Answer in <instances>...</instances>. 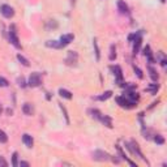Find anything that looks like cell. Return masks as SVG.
<instances>
[{
    "mask_svg": "<svg viewBox=\"0 0 167 167\" xmlns=\"http://www.w3.org/2000/svg\"><path fill=\"white\" fill-rule=\"evenodd\" d=\"M9 41H10V43L15 46L16 48H21L19 37H17V33H16V30H15V27H13V26L9 29Z\"/></svg>",
    "mask_w": 167,
    "mask_h": 167,
    "instance_id": "8992f818",
    "label": "cell"
},
{
    "mask_svg": "<svg viewBox=\"0 0 167 167\" xmlns=\"http://www.w3.org/2000/svg\"><path fill=\"white\" fill-rule=\"evenodd\" d=\"M77 62H79V54L76 51H69L65 58V64L69 67H76Z\"/></svg>",
    "mask_w": 167,
    "mask_h": 167,
    "instance_id": "277c9868",
    "label": "cell"
},
{
    "mask_svg": "<svg viewBox=\"0 0 167 167\" xmlns=\"http://www.w3.org/2000/svg\"><path fill=\"white\" fill-rule=\"evenodd\" d=\"M154 141H155L157 144H159V145L165 144V138H163L161 134H154Z\"/></svg>",
    "mask_w": 167,
    "mask_h": 167,
    "instance_id": "4316f807",
    "label": "cell"
},
{
    "mask_svg": "<svg viewBox=\"0 0 167 167\" xmlns=\"http://www.w3.org/2000/svg\"><path fill=\"white\" fill-rule=\"evenodd\" d=\"M17 84H19V86H21V88H25V86H26V82H25V79H24V77H19V79H17Z\"/></svg>",
    "mask_w": 167,
    "mask_h": 167,
    "instance_id": "f546056e",
    "label": "cell"
},
{
    "mask_svg": "<svg viewBox=\"0 0 167 167\" xmlns=\"http://www.w3.org/2000/svg\"><path fill=\"white\" fill-rule=\"evenodd\" d=\"M22 111H24L25 115H33V114H34L33 105H31V103H25L22 106Z\"/></svg>",
    "mask_w": 167,
    "mask_h": 167,
    "instance_id": "4fadbf2b",
    "label": "cell"
},
{
    "mask_svg": "<svg viewBox=\"0 0 167 167\" xmlns=\"http://www.w3.org/2000/svg\"><path fill=\"white\" fill-rule=\"evenodd\" d=\"M0 12H1V15L5 17V19H10V17L15 16V10H13V8L8 4H3L1 7H0Z\"/></svg>",
    "mask_w": 167,
    "mask_h": 167,
    "instance_id": "52a82bcc",
    "label": "cell"
},
{
    "mask_svg": "<svg viewBox=\"0 0 167 167\" xmlns=\"http://www.w3.org/2000/svg\"><path fill=\"white\" fill-rule=\"evenodd\" d=\"M93 47H94V54H95V59L99 60L101 59V52H99V47H98V42L97 39H93Z\"/></svg>",
    "mask_w": 167,
    "mask_h": 167,
    "instance_id": "e0dca14e",
    "label": "cell"
},
{
    "mask_svg": "<svg viewBox=\"0 0 167 167\" xmlns=\"http://www.w3.org/2000/svg\"><path fill=\"white\" fill-rule=\"evenodd\" d=\"M110 158H111V155H110L108 153L103 151V150H95L93 153V159H94V161L107 162V161H110Z\"/></svg>",
    "mask_w": 167,
    "mask_h": 167,
    "instance_id": "3957f363",
    "label": "cell"
},
{
    "mask_svg": "<svg viewBox=\"0 0 167 167\" xmlns=\"http://www.w3.org/2000/svg\"><path fill=\"white\" fill-rule=\"evenodd\" d=\"M0 166H3V167H7V166H8V162H7L3 157H0Z\"/></svg>",
    "mask_w": 167,
    "mask_h": 167,
    "instance_id": "4dcf8cb0",
    "label": "cell"
},
{
    "mask_svg": "<svg viewBox=\"0 0 167 167\" xmlns=\"http://www.w3.org/2000/svg\"><path fill=\"white\" fill-rule=\"evenodd\" d=\"M1 111H3V107H1V105H0V114H1Z\"/></svg>",
    "mask_w": 167,
    "mask_h": 167,
    "instance_id": "836d02e7",
    "label": "cell"
},
{
    "mask_svg": "<svg viewBox=\"0 0 167 167\" xmlns=\"http://www.w3.org/2000/svg\"><path fill=\"white\" fill-rule=\"evenodd\" d=\"M74 39V35L73 34H64L60 37V45H62V47H65V46H68L71 42H73Z\"/></svg>",
    "mask_w": 167,
    "mask_h": 167,
    "instance_id": "ba28073f",
    "label": "cell"
},
{
    "mask_svg": "<svg viewBox=\"0 0 167 167\" xmlns=\"http://www.w3.org/2000/svg\"><path fill=\"white\" fill-rule=\"evenodd\" d=\"M111 69H112L114 74H115L116 81H118V82H120V81L123 80V71H122V68H120L119 65H114V67H111Z\"/></svg>",
    "mask_w": 167,
    "mask_h": 167,
    "instance_id": "30bf717a",
    "label": "cell"
},
{
    "mask_svg": "<svg viewBox=\"0 0 167 167\" xmlns=\"http://www.w3.org/2000/svg\"><path fill=\"white\" fill-rule=\"evenodd\" d=\"M149 74H150V77H151L153 81H158V73H157V71H155L154 68L149 67Z\"/></svg>",
    "mask_w": 167,
    "mask_h": 167,
    "instance_id": "603a6c76",
    "label": "cell"
},
{
    "mask_svg": "<svg viewBox=\"0 0 167 167\" xmlns=\"http://www.w3.org/2000/svg\"><path fill=\"white\" fill-rule=\"evenodd\" d=\"M22 143L25 144V146L31 148V146H33V144H34V140H33V137H31L30 134L25 133L24 136H22Z\"/></svg>",
    "mask_w": 167,
    "mask_h": 167,
    "instance_id": "8fae6325",
    "label": "cell"
},
{
    "mask_svg": "<svg viewBox=\"0 0 167 167\" xmlns=\"http://www.w3.org/2000/svg\"><path fill=\"white\" fill-rule=\"evenodd\" d=\"M12 166L13 167H17L19 166V153L15 151L12 155Z\"/></svg>",
    "mask_w": 167,
    "mask_h": 167,
    "instance_id": "d4e9b609",
    "label": "cell"
},
{
    "mask_svg": "<svg viewBox=\"0 0 167 167\" xmlns=\"http://www.w3.org/2000/svg\"><path fill=\"white\" fill-rule=\"evenodd\" d=\"M134 38H136V34H131L129 37H128V41H129V42H133Z\"/></svg>",
    "mask_w": 167,
    "mask_h": 167,
    "instance_id": "d6a6232c",
    "label": "cell"
},
{
    "mask_svg": "<svg viewBox=\"0 0 167 167\" xmlns=\"http://www.w3.org/2000/svg\"><path fill=\"white\" fill-rule=\"evenodd\" d=\"M134 45H133V55L138 54L140 51V46H141V42H143V38H141V33L136 34V38H134Z\"/></svg>",
    "mask_w": 167,
    "mask_h": 167,
    "instance_id": "9c48e42d",
    "label": "cell"
},
{
    "mask_svg": "<svg viewBox=\"0 0 167 167\" xmlns=\"http://www.w3.org/2000/svg\"><path fill=\"white\" fill-rule=\"evenodd\" d=\"M59 107H60V110H62V112H63V115H64V118H65V122H67V124H69V116H68V112H67V108L63 106V103H60L59 102Z\"/></svg>",
    "mask_w": 167,
    "mask_h": 167,
    "instance_id": "44dd1931",
    "label": "cell"
},
{
    "mask_svg": "<svg viewBox=\"0 0 167 167\" xmlns=\"http://www.w3.org/2000/svg\"><path fill=\"white\" fill-rule=\"evenodd\" d=\"M133 71H134V73L137 74V77H138V79H144L143 71H141L140 68H138V67H136V65H134V67H133Z\"/></svg>",
    "mask_w": 167,
    "mask_h": 167,
    "instance_id": "83f0119b",
    "label": "cell"
},
{
    "mask_svg": "<svg viewBox=\"0 0 167 167\" xmlns=\"http://www.w3.org/2000/svg\"><path fill=\"white\" fill-rule=\"evenodd\" d=\"M7 141H8V136H7V133L4 131L0 129V144H5Z\"/></svg>",
    "mask_w": 167,
    "mask_h": 167,
    "instance_id": "484cf974",
    "label": "cell"
},
{
    "mask_svg": "<svg viewBox=\"0 0 167 167\" xmlns=\"http://www.w3.org/2000/svg\"><path fill=\"white\" fill-rule=\"evenodd\" d=\"M8 85H9L8 80L4 79V77H1V76H0V88H7Z\"/></svg>",
    "mask_w": 167,
    "mask_h": 167,
    "instance_id": "f1b7e54d",
    "label": "cell"
},
{
    "mask_svg": "<svg viewBox=\"0 0 167 167\" xmlns=\"http://www.w3.org/2000/svg\"><path fill=\"white\" fill-rule=\"evenodd\" d=\"M125 146L127 149L129 150L131 153H132L133 155H137L138 158H141L144 162H146L148 165H149V162H148V159L144 157V154H143V151L140 150V146H138V144L136 143V141H131V143H125Z\"/></svg>",
    "mask_w": 167,
    "mask_h": 167,
    "instance_id": "6da1fadb",
    "label": "cell"
},
{
    "mask_svg": "<svg viewBox=\"0 0 167 167\" xmlns=\"http://www.w3.org/2000/svg\"><path fill=\"white\" fill-rule=\"evenodd\" d=\"M161 1H162V3H165V1H166V0H161Z\"/></svg>",
    "mask_w": 167,
    "mask_h": 167,
    "instance_id": "e575fe53",
    "label": "cell"
},
{
    "mask_svg": "<svg viewBox=\"0 0 167 167\" xmlns=\"http://www.w3.org/2000/svg\"><path fill=\"white\" fill-rule=\"evenodd\" d=\"M99 122H102L107 128H112V119L107 115H102L101 119H99Z\"/></svg>",
    "mask_w": 167,
    "mask_h": 167,
    "instance_id": "5bb4252c",
    "label": "cell"
},
{
    "mask_svg": "<svg viewBox=\"0 0 167 167\" xmlns=\"http://www.w3.org/2000/svg\"><path fill=\"white\" fill-rule=\"evenodd\" d=\"M116 102H118L119 106L123 107V108H133V107L137 106V102L129 101V99H127L124 95H122V97H116Z\"/></svg>",
    "mask_w": 167,
    "mask_h": 167,
    "instance_id": "7a4b0ae2",
    "label": "cell"
},
{
    "mask_svg": "<svg viewBox=\"0 0 167 167\" xmlns=\"http://www.w3.org/2000/svg\"><path fill=\"white\" fill-rule=\"evenodd\" d=\"M118 9L120 13H123V15H127L129 10H128V5L125 4V1H123V0H119L118 1Z\"/></svg>",
    "mask_w": 167,
    "mask_h": 167,
    "instance_id": "7c38bea8",
    "label": "cell"
},
{
    "mask_svg": "<svg viewBox=\"0 0 167 167\" xmlns=\"http://www.w3.org/2000/svg\"><path fill=\"white\" fill-rule=\"evenodd\" d=\"M158 89H159V85H158V84H151L150 86H148V88H146V90H148V91H150L151 94H155V93H157Z\"/></svg>",
    "mask_w": 167,
    "mask_h": 167,
    "instance_id": "cb8c5ba5",
    "label": "cell"
},
{
    "mask_svg": "<svg viewBox=\"0 0 167 167\" xmlns=\"http://www.w3.org/2000/svg\"><path fill=\"white\" fill-rule=\"evenodd\" d=\"M46 46H47V47H52V48H63L60 42H58V41H48L47 43H46Z\"/></svg>",
    "mask_w": 167,
    "mask_h": 167,
    "instance_id": "ac0fdd59",
    "label": "cell"
},
{
    "mask_svg": "<svg viewBox=\"0 0 167 167\" xmlns=\"http://www.w3.org/2000/svg\"><path fill=\"white\" fill-rule=\"evenodd\" d=\"M42 82V79H41V74L39 73H37V72H34V73H31L30 74V77H29V82H27V85L31 88H37V86H39Z\"/></svg>",
    "mask_w": 167,
    "mask_h": 167,
    "instance_id": "5b68a950",
    "label": "cell"
},
{
    "mask_svg": "<svg viewBox=\"0 0 167 167\" xmlns=\"http://www.w3.org/2000/svg\"><path fill=\"white\" fill-rule=\"evenodd\" d=\"M110 60H115L116 59V47L115 45H111V47H110V56H108Z\"/></svg>",
    "mask_w": 167,
    "mask_h": 167,
    "instance_id": "7402d4cb",
    "label": "cell"
},
{
    "mask_svg": "<svg viewBox=\"0 0 167 167\" xmlns=\"http://www.w3.org/2000/svg\"><path fill=\"white\" fill-rule=\"evenodd\" d=\"M17 59H19V62L22 64V65H25V67H29L30 65V63H29V60H27L26 58H25V56H22L21 54H19L17 55Z\"/></svg>",
    "mask_w": 167,
    "mask_h": 167,
    "instance_id": "ffe728a7",
    "label": "cell"
},
{
    "mask_svg": "<svg viewBox=\"0 0 167 167\" xmlns=\"http://www.w3.org/2000/svg\"><path fill=\"white\" fill-rule=\"evenodd\" d=\"M112 95V91L111 90H107V91H105L102 95H99V97H97L95 99H98V101H106V99H108Z\"/></svg>",
    "mask_w": 167,
    "mask_h": 167,
    "instance_id": "d6986e66",
    "label": "cell"
},
{
    "mask_svg": "<svg viewBox=\"0 0 167 167\" xmlns=\"http://www.w3.org/2000/svg\"><path fill=\"white\" fill-rule=\"evenodd\" d=\"M19 166H25V167H29V166H30V163H29V162H25V161H21V162L19 163Z\"/></svg>",
    "mask_w": 167,
    "mask_h": 167,
    "instance_id": "1f68e13d",
    "label": "cell"
},
{
    "mask_svg": "<svg viewBox=\"0 0 167 167\" xmlns=\"http://www.w3.org/2000/svg\"><path fill=\"white\" fill-rule=\"evenodd\" d=\"M89 114H90V116H91V118H94L95 120H99V119H101V116H102L101 111H99V110H97V108L89 110Z\"/></svg>",
    "mask_w": 167,
    "mask_h": 167,
    "instance_id": "2e32d148",
    "label": "cell"
},
{
    "mask_svg": "<svg viewBox=\"0 0 167 167\" xmlns=\"http://www.w3.org/2000/svg\"><path fill=\"white\" fill-rule=\"evenodd\" d=\"M59 95L65 99H72V93H71L69 90H67V89H59Z\"/></svg>",
    "mask_w": 167,
    "mask_h": 167,
    "instance_id": "9a60e30c",
    "label": "cell"
}]
</instances>
